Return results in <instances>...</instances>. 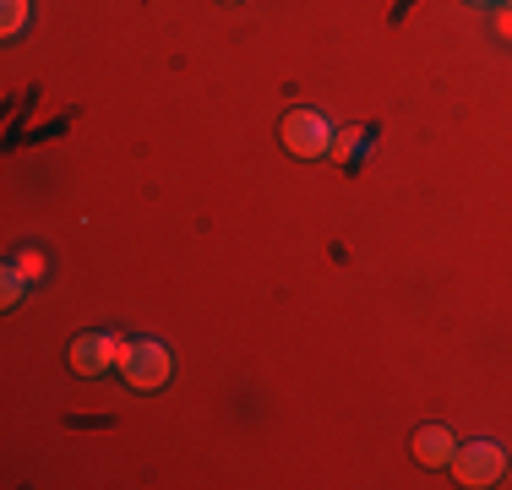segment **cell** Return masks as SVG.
Here are the masks:
<instances>
[{"mask_svg":"<svg viewBox=\"0 0 512 490\" xmlns=\"http://www.w3.org/2000/svg\"><path fill=\"white\" fill-rule=\"evenodd\" d=\"M120 376H126L137 392H158L175 376V360H169V349L158 338H137L126 343V354H120Z\"/></svg>","mask_w":512,"mask_h":490,"instance_id":"1","label":"cell"},{"mask_svg":"<svg viewBox=\"0 0 512 490\" xmlns=\"http://www.w3.org/2000/svg\"><path fill=\"white\" fill-rule=\"evenodd\" d=\"M278 131H284V147L295 158H322L327 147H333V126H327V115H316V109H289Z\"/></svg>","mask_w":512,"mask_h":490,"instance_id":"2","label":"cell"},{"mask_svg":"<svg viewBox=\"0 0 512 490\" xmlns=\"http://www.w3.org/2000/svg\"><path fill=\"white\" fill-rule=\"evenodd\" d=\"M502 469H507V452L496 447V441H469L463 452H453V474H458V485H469V490L496 485Z\"/></svg>","mask_w":512,"mask_h":490,"instance_id":"3","label":"cell"},{"mask_svg":"<svg viewBox=\"0 0 512 490\" xmlns=\"http://www.w3.org/2000/svg\"><path fill=\"white\" fill-rule=\"evenodd\" d=\"M120 354H126V343L115 333H82L71 343V371L77 376H104L109 365H120Z\"/></svg>","mask_w":512,"mask_h":490,"instance_id":"4","label":"cell"},{"mask_svg":"<svg viewBox=\"0 0 512 490\" xmlns=\"http://www.w3.org/2000/svg\"><path fill=\"white\" fill-rule=\"evenodd\" d=\"M453 431H447V425H420V431H414V458L425 463V469H436V463H453Z\"/></svg>","mask_w":512,"mask_h":490,"instance_id":"5","label":"cell"},{"mask_svg":"<svg viewBox=\"0 0 512 490\" xmlns=\"http://www.w3.org/2000/svg\"><path fill=\"white\" fill-rule=\"evenodd\" d=\"M22 294H28V273H22L17 262H6V273H0V305H22Z\"/></svg>","mask_w":512,"mask_h":490,"instance_id":"6","label":"cell"},{"mask_svg":"<svg viewBox=\"0 0 512 490\" xmlns=\"http://www.w3.org/2000/svg\"><path fill=\"white\" fill-rule=\"evenodd\" d=\"M22 28H28V0H6V6H0V33L17 39Z\"/></svg>","mask_w":512,"mask_h":490,"instance_id":"7","label":"cell"},{"mask_svg":"<svg viewBox=\"0 0 512 490\" xmlns=\"http://www.w3.org/2000/svg\"><path fill=\"white\" fill-rule=\"evenodd\" d=\"M11 262H17L22 273L33 278V284H39V278H44V256H39V251H22V256H11Z\"/></svg>","mask_w":512,"mask_h":490,"instance_id":"8","label":"cell"},{"mask_svg":"<svg viewBox=\"0 0 512 490\" xmlns=\"http://www.w3.org/2000/svg\"><path fill=\"white\" fill-rule=\"evenodd\" d=\"M496 28H502L507 39H512V11H502V17H496Z\"/></svg>","mask_w":512,"mask_h":490,"instance_id":"9","label":"cell"}]
</instances>
